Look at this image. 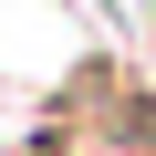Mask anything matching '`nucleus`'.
Segmentation results:
<instances>
[{
  "mask_svg": "<svg viewBox=\"0 0 156 156\" xmlns=\"http://www.w3.org/2000/svg\"><path fill=\"white\" fill-rule=\"evenodd\" d=\"M31 156H156V83H146L125 52L83 62V73L42 104Z\"/></svg>",
  "mask_w": 156,
  "mask_h": 156,
  "instance_id": "nucleus-1",
  "label": "nucleus"
}]
</instances>
